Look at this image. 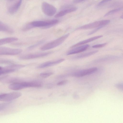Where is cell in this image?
I'll use <instances>...</instances> for the list:
<instances>
[{
    "mask_svg": "<svg viewBox=\"0 0 123 123\" xmlns=\"http://www.w3.org/2000/svg\"><path fill=\"white\" fill-rule=\"evenodd\" d=\"M2 68V67H0V70H1Z\"/></svg>",
    "mask_w": 123,
    "mask_h": 123,
    "instance_id": "obj_31",
    "label": "cell"
},
{
    "mask_svg": "<svg viewBox=\"0 0 123 123\" xmlns=\"http://www.w3.org/2000/svg\"><path fill=\"white\" fill-rule=\"evenodd\" d=\"M23 0H18L9 8L8 11L11 14L16 13L20 6Z\"/></svg>",
    "mask_w": 123,
    "mask_h": 123,
    "instance_id": "obj_12",
    "label": "cell"
},
{
    "mask_svg": "<svg viewBox=\"0 0 123 123\" xmlns=\"http://www.w3.org/2000/svg\"><path fill=\"white\" fill-rule=\"evenodd\" d=\"M42 9L43 12L46 15L52 16L56 13V8L52 5L46 2H43L42 5Z\"/></svg>",
    "mask_w": 123,
    "mask_h": 123,
    "instance_id": "obj_4",
    "label": "cell"
},
{
    "mask_svg": "<svg viewBox=\"0 0 123 123\" xmlns=\"http://www.w3.org/2000/svg\"><path fill=\"white\" fill-rule=\"evenodd\" d=\"M77 9L76 7H72L62 10L56 14L55 16V18L63 16L67 14L76 11Z\"/></svg>",
    "mask_w": 123,
    "mask_h": 123,
    "instance_id": "obj_14",
    "label": "cell"
},
{
    "mask_svg": "<svg viewBox=\"0 0 123 123\" xmlns=\"http://www.w3.org/2000/svg\"><path fill=\"white\" fill-rule=\"evenodd\" d=\"M89 46V45L87 44L75 48L68 51L67 55H69L82 52L86 50Z\"/></svg>",
    "mask_w": 123,
    "mask_h": 123,
    "instance_id": "obj_9",
    "label": "cell"
},
{
    "mask_svg": "<svg viewBox=\"0 0 123 123\" xmlns=\"http://www.w3.org/2000/svg\"><path fill=\"white\" fill-rule=\"evenodd\" d=\"M120 18H123V15H122L121 17Z\"/></svg>",
    "mask_w": 123,
    "mask_h": 123,
    "instance_id": "obj_30",
    "label": "cell"
},
{
    "mask_svg": "<svg viewBox=\"0 0 123 123\" xmlns=\"http://www.w3.org/2000/svg\"><path fill=\"white\" fill-rule=\"evenodd\" d=\"M52 53L53 52L49 51L44 53L28 54L21 55L20 57L19 58L23 60L36 58L46 56Z\"/></svg>",
    "mask_w": 123,
    "mask_h": 123,
    "instance_id": "obj_7",
    "label": "cell"
},
{
    "mask_svg": "<svg viewBox=\"0 0 123 123\" xmlns=\"http://www.w3.org/2000/svg\"><path fill=\"white\" fill-rule=\"evenodd\" d=\"M22 95L19 92H13L0 95V101L8 102L16 99Z\"/></svg>",
    "mask_w": 123,
    "mask_h": 123,
    "instance_id": "obj_5",
    "label": "cell"
},
{
    "mask_svg": "<svg viewBox=\"0 0 123 123\" xmlns=\"http://www.w3.org/2000/svg\"><path fill=\"white\" fill-rule=\"evenodd\" d=\"M69 35L68 33L44 45L40 48L41 50H48L55 47L61 44L68 38Z\"/></svg>",
    "mask_w": 123,
    "mask_h": 123,
    "instance_id": "obj_1",
    "label": "cell"
},
{
    "mask_svg": "<svg viewBox=\"0 0 123 123\" xmlns=\"http://www.w3.org/2000/svg\"><path fill=\"white\" fill-rule=\"evenodd\" d=\"M111 0H102L98 4V6H99L103 4L104 3Z\"/></svg>",
    "mask_w": 123,
    "mask_h": 123,
    "instance_id": "obj_26",
    "label": "cell"
},
{
    "mask_svg": "<svg viewBox=\"0 0 123 123\" xmlns=\"http://www.w3.org/2000/svg\"><path fill=\"white\" fill-rule=\"evenodd\" d=\"M110 22L109 20H105L96 21L82 26L77 28V30H85L97 28L100 26H104Z\"/></svg>",
    "mask_w": 123,
    "mask_h": 123,
    "instance_id": "obj_3",
    "label": "cell"
},
{
    "mask_svg": "<svg viewBox=\"0 0 123 123\" xmlns=\"http://www.w3.org/2000/svg\"><path fill=\"white\" fill-rule=\"evenodd\" d=\"M10 103H5L0 104V111H2L7 108L9 105Z\"/></svg>",
    "mask_w": 123,
    "mask_h": 123,
    "instance_id": "obj_21",
    "label": "cell"
},
{
    "mask_svg": "<svg viewBox=\"0 0 123 123\" xmlns=\"http://www.w3.org/2000/svg\"><path fill=\"white\" fill-rule=\"evenodd\" d=\"M22 51V50L20 49L0 47V55H14L20 54Z\"/></svg>",
    "mask_w": 123,
    "mask_h": 123,
    "instance_id": "obj_6",
    "label": "cell"
},
{
    "mask_svg": "<svg viewBox=\"0 0 123 123\" xmlns=\"http://www.w3.org/2000/svg\"><path fill=\"white\" fill-rule=\"evenodd\" d=\"M123 9V7H121L117 8L113 10L110 11L106 13L104 15V17L106 16L109 15L113 14L119 11H121Z\"/></svg>",
    "mask_w": 123,
    "mask_h": 123,
    "instance_id": "obj_19",
    "label": "cell"
},
{
    "mask_svg": "<svg viewBox=\"0 0 123 123\" xmlns=\"http://www.w3.org/2000/svg\"><path fill=\"white\" fill-rule=\"evenodd\" d=\"M97 70L96 67H94L89 69L79 71L72 73L71 75L76 77H80L92 74Z\"/></svg>",
    "mask_w": 123,
    "mask_h": 123,
    "instance_id": "obj_8",
    "label": "cell"
},
{
    "mask_svg": "<svg viewBox=\"0 0 123 123\" xmlns=\"http://www.w3.org/2000/svg\"><path fill=\"white\" fill-rule=\"evenodd\" d=\"M115 86L119 90L123 91V83H118L115 85Z\"/></svg>",
    "mask_w": 123,
    "mask_h": 123,
    "instance_id": "obj_25",
    "label": "cell"
},
{
    "mask_svg": "<svg viewBox=\"0 0 123 123\" xmlns=\"http://www.w3.org/2000/svg\"><path fill=\"white\" fill-rule=\"evenodd\" d=\"M53 74L52 72L42 73L40 74V76L42 77L45 78Z\"/></svg>",
    "mask_w": 123,
    "mask_h": 123,
    "instance_id": "obj_22",
    "label": "cell"
},
{
    "mask_svg": "<svg viewBox=\"0 0 123 123\" xmlns=\"http://www.w3.org/2000/svg\"><path fill=\"white\" fill-rule=\"evenodd\" d=\"M103 27H104V26H101L96 28L93 30L91 32H90L89 33H88V35H91L92 34H93L94 33H95L97 32L99 30V29H100L101 28Z\"/></svg>",
    "mask_w": 123,
    "mask_h": 123,
    "instance_id": "obj_23",
    "label": "cell"
},
{
    "mask_svg": "<svg viewBox=\"0 0 123 123\" xmlns=\"http://www.w3.org/2000/svg\"><path fill=\"white\" fill-rule=\"evenodd\" d=\"M85 0H73V2L74 3H78L82 2Z\"/></svg>",
    "mask_w": 123,
    "mask_h": 123,
    "instance_id": "obj_28",
    "label": "cell"
},
{
    "mask_svg": "<svg viewBox=\"0 0 123 123\" xmlns=\"http://www.w3.org/2000/svg\"><path fill=\"white\" fill-rule=\"evenodd\" d=\"M7 77V76H0V80L3 79Z\"/></svg>",
    "mask_w": 123,
    "mask_h": 123,
    "instance_id": "obj_29",
    "label": "cell"
},
{
    "mask_svg": "<svg viewBox=\"0 0 123 123\" xmlns=\"http://www.w3.org/2000/svg\"><path fill=\"white\" fill-rule=\"evenodd\" d=\"M16 70L12 68L10 66L3 68L0 70V75L3 74L13 72Z\"/></svg>",
    "mask_w": 123,
    "mask_h": 123,
    "instance_id": "obj_17",
    "label": "cell"
},
{
    "mask_svg": "<svg viewBox=\"0 0 123 123\" xmlns=\"http://www.w3.org/2000/svg\"><path fill=\"white\" fill-rule=\"evenodd\" d=\"M103 36L102 35H100L91 37L86 40L80 41L77 43L76 44L73 45L70 47V48H74L78 46L82 45L88 43H89L100 38L102 37Z\"/></svg>",
    "mask_w": 123,
    "mask_h": 123,
    "instance_id": "obj_13",
    "label": "cell"
},
{
    "mask_svg": "<svg viewBox=\"0 0 123 123\" xmlns=\"http://www.w3.org/2000/svg\"><path fill=\"white\" fill-rule=\"evenodd\" d=\"M64 60V59H61L54 61L47 62L41 64L37 68H41L53 66L60 63Z\"/></svg>",
    "mask_w": 123,
    "mask_h": 123,
    "instance_id": "obj_10",
    "label": "cell"
},
{
    "mask_svg": "<svg viewBox=\"0 0 123 123\" xmlns=\"http://www.w3.org/2000/svg\"><path fill=\"white\" fill-rule=\"evenodd\" d=\"M18 38L15 37H10L0 39V46L18 40Z\"/></svg>",
    "mask_w": 123,
    "mask_h": 123,
    "instance_id": "obj_16",
    "label": "cell"
},
{
    "mask_svg": "<svg viewBox=\"0 0 123 123\" xmlns=\"http://www.w3.org/2000/svg\"><path fill=\"white\" fill-rule=\"evenodd\" d=\"M0 31L12 33L13 32V29L9 26L0 21Z\"/></svg>",
    "mask_w": 123,
    "mask_h": 123,
    "instance_id": "obj_15",
    "label": "cell"
},
{
    "mask_svg": "<svg viewBox=\"0 0 123 123\" xmlns=\"http://www.w3.org/2000/svg\"><path fill=\"white\" fill-rule=\"evenodd\" d=\"M67 82V80H64L58 82L57 85L58 86H61L65 84Z\"/></svg>",
    "mask_w": 123,
    "mask_h": 123,
    "instance_id": "obj_27",
    "label": "cell"
},
{
    "mask_svg": "<svg viewBox=\"0 0 123 123\" xmlns=\"http://www.w3.org/2000/svg\"><path fill=\"white\" fill-rule=\"evenodd\" d=\"M59 22L57 19H52L49 20L37 21H33L29 23L32 28L34 27H41L46 28L50 27L57 24Z\"/></svg>",
    "mask_w": 123,
    "mask_h": 123,
    "instance_id": "obj_2",
    "label": "cell"
},
{
    "mask_svg": "<svg viewBox=\"0 0 123 123\" xmlns=\"http://www.w3.org/2000/svg\"><path fill=\"white\" fill-rule=\"evenodd\" d=\"M98 50H95L83 53L75 56L74 57V59H79L89 56L97 53Z\"/></svg>",
    "mask_w": 123,
    "mask_h": 123,
    "instance_id": "obj_18",
    "label": "cell"
},
{
    "mask_svg": "<svg viewBox=\"0 0 123 123\" xmlns=\"http://www.w3.org/2000/svg\"><path fill=\"white\" fill-rule=\"evenodd\" d=\"M107 44L106 43L97 44L94 45L92 46V47L94 48H99L105 46Z\"/></svg>",
    "mask_w": 123,
    "mask_h": 123,
    "instance_id": "obj_24",
    "label": "cell"
},
{
    "mask_svg": "<svg viewBox=\"0 0 123 123\" xmlns=\"http://www.w3.org/2000/svg\"><path fill=\"white\" fill-rule=\"evenodd\" d=\"M25 88V82L13 83L9 86V89L14 90H18Z\"/></svg>",
    "mask_w": 123,
    "mask_h": 123,
    "instance_id": "obj_11",
    "label": "cell"
},
{
    "mask_svg": "<svg viewBox=\"0 0 123 123\" xmlns=\"http://www.w3.org/2000/svg\"><path fill=\"white\" fill-rule=\"evenodd\" d=\"M44 42V40H41L36 43V44H35L32 45H31L28 48V49L29 50H31L32 49L38 46L39 45L43 43Z\"/></svg>",
    "mask_w": 123,
    "mask_h": 123,
    "instance_id": "obj_20",
    "label": "cell"
}]
</instances>
